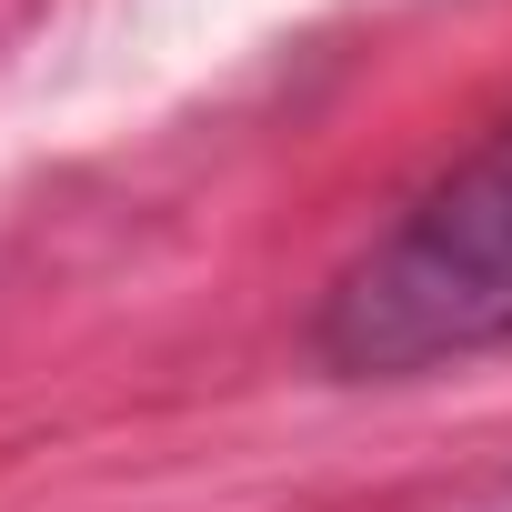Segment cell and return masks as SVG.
<instances>
[{
	"instance_id": "6da1fadb",
	"label": "cell",
	"mask_w": 512,
	"mask_h": 512,
	"mask_svg": "<svg viewBox=\"0 0 512 512\" xmlns=\"http://www.w3.org/2000/svg\"><path fill=\"white\" fill-rule=\"evenodd\" d=\"M512 332V131L422 191L322 312V362L392 382Z\"/></svg>"
}]
</instances>
